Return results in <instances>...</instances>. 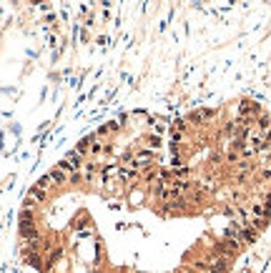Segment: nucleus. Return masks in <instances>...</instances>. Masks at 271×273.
Here are the masks:
<instances>
[{
	"label": "nucleus",
	"instance_id": "f257e3e1",
	"mask_svg": "<svg viewBox=\"0 0 271 273\" xmlns=\"http://www.w3.org/2000/svg\"><path fill=\"white\" fill-rule=\"evenodd\" d=\"M271 218V116L254 100L123 113L28 191L35 273H231Z\"/></svg>",
	"mask_w": 271,
	"mask_h": 273
}]
</instances>
